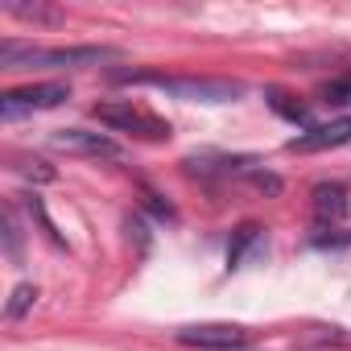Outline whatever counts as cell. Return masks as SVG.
<instances>
[{
  "label": "cell",
  "mask_w": 351,
  "mask_h": 351,
  "mask_svg": "<svg viewBox=\"0 0 351 351\" xmlns=\"http://www.w3.org/2000/svg\"><path fill=\"white\" fill-rule=\"evenodd\" d=\"M120 50L116 46H21V42H0V62L5 71H25V66H42V71H71V66H99V62H116Z\"/></svg>",
  "instance_id": "6da1fadb"
},
{
  "label": "cell",
  "mask_w": 351,
  "mask_h": 351,
  "mask_svg": "<svg viewBox=\"0 0 351 351\" xmlns=\"http://www.w3.org/2000/svg\"><path fill=\"white\" fill-rule=\"evenodd\" d=\"M91 116L99 124H108L112 132H132V136H145V141H165L169 136V124L145 108H136L132 99H116V104H95Z\"/></svg>",
  "instance_id": "3957f363"
},
{
  "label": "cell",
  "mask_w": 351,
  "mask_h": 351,
  "mask_svg": "<svg viewBox=\"0 0 351 351\" xmlns=\"http://www.w3.org/2000/svg\"><path fill=\"white\" fill-rule=\"evenodd\" d=\"M351 141V116H339L330 124H310L306 132H298L289 141V153H322V149H339Z\"/></svg>",
  "instance_id": "52a82bcc"
},
{
  "label": "cell",
  "mask_w": 351,
  "mask_h": 351,
  "mask_svg": "<svg viewBox=\"0 0 351 351\" xmlns=\"http://www.w3.org/2000/svg\"><path fill=\"white\" fill-rule=\"evenodd\" d=\"M178 343L199 347V351H240L248 347V330L236 322H199V326H182Z\"/></svg>",
  "instance_id": "5b68a950"
},
{
  "label": "cell",
  "mask_w": 351,
  "mask_h": 351,
  "mask_svg": "<svg viewBox=\"0 0 351 351\" xmlns=\"http://www.w3.org/2000/svg\"><path fill=\"white\" fill-rule=\"evenodd\" d=\"M256 236H261V228H252V223H244V228L236 232V244L228 248V269H240V261H244V252L256 244Z\"/></svg>",
  "instance_id": "9c48e42d"
},
{
  "label": "cell",
  "mask_w": 351,
  "mask_h": 351,
  "mask_svg": "<svg viewBox=\"0 0 351 351\" xmlns=\"http://www.w3.org/2000/svg\"><path fill=\"white\" fill-rule=\"evenodd\" d=\"M116 83H145L157 87L165 95H178V99H199V104H228L236 95H244V83L232 79H173V75H145V71H112Z\"/></svg>",
  "instance_id": "7a4b0ae2"
},
{
  "label": "cell",
  "mask_w": 351,
  "mask_h": 351,
  "mask_svg": "<svg viewBox=\"0 0 351 351\" xmlns=\"http://www.w3.org/2000/svg\"><path fill=\"white\" fill-rule=\"evenodd\" d=\"M5 9H9L13 17H25V21H54V13H50V9H38V5H34V9H29V5H5Z\"/></svg>",
  "instance_id": "4fadbf2b"
},
{
  "label": "cell",
  "mask_w": 351,
  "mask_h": 351,
  "mask_svg": "<svg viewBox=\"0 0 351 351\" xmlns=\"http://www.w3.org/2000/svg\"><path fill=\"white\" fill-rule=\"evenodd\" d=\"M58 149L79 153V157H95V161H120V145L108 132H87V128H58L50 136Z\"/></svg>",
  "instance_id": "8992f818"
},
{
  "label": "cell",
  "mask_w": 351,
  "mask_h": 351,
  "mask_svg": "<svg viewBox=\"0 0 351 351\" xmlns=\"http://www.w3.org/2000/svg\"><path fill=\"white\" fill-rule=\"evenodd\" d=\"M269 104H273L277 116H285V120H293V124H306V120H310V112H306L302 104H293L289 95H281V91H269Z\"/></svg>",
  "instance_id": "30bf717a"
},
{
  "label": "cell",
  "mask_w": 351,
  "mask_h": 351,
  "mask_svg": "<svg viewBox=\"0 0 351 351\" xmlns=\"http://www.w3.org/2000/svg\"><path fill=\"white\" fill-rule=\"evenodd\" d=\"M322 99H326V104H335V108H351V75H343V79L326 83V87H322Z\"/></svg>",
  "instance_id": "7c38bea8"
},
{
  "label": "cell",
  "mask_w": 351,
  "mask_h": 351,
  "mask_svg": "<svg viewBox=\"0 0 351 351\" xmlns=\"http://www.w3.org/2000/svg\"><path fill=\"white\" fill-rule=\"evenodd\" d=\"M34 302H38V285H29V281H25V285H17V289H13V302L5 306V314H9V318H21Z\"/></svg>",
  "instance_id": "8fae6325"
},
{
  "label": "cell",
  "mask_w": 351,
  "mask_h": 351,
  "mask_svg": "<svg viewBox=\"0 0 351 351\" xmlns=\"http://www.w3.org/2000/svg\"><path fill=\"white\" fill-rule=\"evenodd\" d=\"M71 99V87L66 83H29V87H13L0 95V116L5 120H21L29 112H50L58 104Z\"/></svg>",
  "instance_id": "277c9868"
},
{
  "label": "cell",
  "mask_w": 351,
  "mask_h": 351,
  "mask_svg": "<svg viewBox=\"0 0 351 351\" xmlns=\"http://www.w3.org/2000/svg\"><path fill=\"white\" fill-rule=\"evenodd\" d=\"M347 186L343 182H318L314 186V215L318 219H330V223H339L343 215H347Z\"/></svg>",
  "instance_id": "ba28073f"
}]
</instances>
